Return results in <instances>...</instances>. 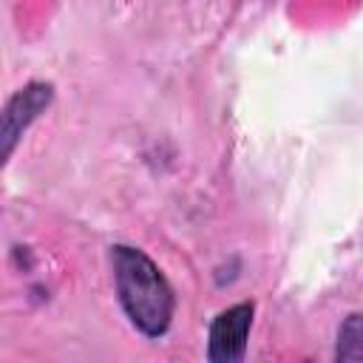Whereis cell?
<instances>
[{
	"mask_svg": "<svg viewBox=\"0 0 363 363\" xmlns=\"http://www.w3.org/2000/svg\"><path fill=\"white\" fill-rule=\"evenodd\" d=\"M335 357L349 363V360H363V315H349L337 332V346Z\"/></svg>",
	"mask_w": 363,
	"mask_h": 363,
	"instance_id": "cell-4",
	"label": "cell"
},
{
	"mask_svg": "<svg viewBox=\"0 0 363 363\" xmlns=\"http://www.w3.org/2000/svg\"><path fill=\"white\" fill-rule=\"evenodd\" d=\"M111 264H113V281H116V298L130 318V323L147 335L162 337L173 318V289L162 269L136 247L116 244L111 247Z\"/></svg>",
	"mask_w": 363,
	"mask_h": 363,
	"instance_id": "cell-1",
	"label": "cell"
},
{
	"mask_svg": "<svg viewBox=\"0 0 363 363\" xmlns=\"http://www.w3.org/2000/svg\"><path fill=\"white\" fill-rule=\"evenodd\" d=\"M54 99V88L48 82H28L26 88H20L3 108V159L11 156L17 139L23 136V130L51 105Z\"/></svg>",
	"mask_w": 363,
	"mask_h": 363,
	"instance_id": "cell-3",
	"label": "cell"
},
{
	"mask_svg": "<svg viewBox=\"0 0 363 363\" xmlns=\"http://www.w3.org/2000/svg\"><path fill=\"white\" fill-rule=\"evenodd\" d=\"M252 312L255 306L244 301L216 315V320L210 323V343H207V357L213 363H238L244 357Z\"/></svg>",
	"mask_w": 363,
	"mask_h": 363,
	"instance_id": "cell-2",
	"label": "cell"
}]
</instances>
